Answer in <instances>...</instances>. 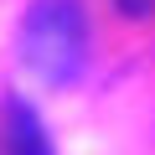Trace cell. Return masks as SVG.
Returning <instances> with one entry per match:
<instances>
[{
  "label": "cell",
  "mask_w": 155,
  "mask_h": 155,
  "mask_svg": "<svg viewBox=\"0 0 155 155\" xmlns=\"http://www.w3.org/2000/svg\"><path fill=\"white\" fill-rule=\"evenodd\" d=\"M21 67L36 78L41 88H62L72 83L88 62V21L78 0H31L21 16V36H16Z\"/></svg>",
  "instance_id": "6da1fadb"
},
{
  "label": "cell",
  "mask_w": 155,
  "mask_h": 155,
  "mask_svg": "<svg viewBox=\"0 0 155 155\" xmlns=\"http://www.w3.org/2000/svg\"><path fill=\"white\" fill-rule=\"evenodd\" d=\"M5 119H11V155H52L47 140H41V124H36V114L26 104H11Z\"/></svg>",
  "instance_id": "7a4b0ae2"
},
{
  "label": "cell",
  "mask_w": 155,
  "mask_h": 155,
  "mask_svg": "<svg viewBox=\"0 0 155 155\" xmlns=\"http://www.w3.org/2000/svg\"><path fill=\"white\" fill-rule=\"evenodd\" d=\"M119 11H124V16H145V11H150V0H119Z\"/></svg>",
  "instance_id": "3957f363"
}]
</instances>
